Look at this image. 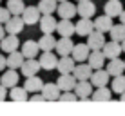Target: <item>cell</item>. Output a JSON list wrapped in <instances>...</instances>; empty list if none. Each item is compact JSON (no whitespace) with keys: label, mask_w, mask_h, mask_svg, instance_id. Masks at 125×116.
I'll use <instances>...</instances> for the list:
<instances>
[{"label":"cell","mask_w":125,"mask_h":116,"mask_svg":"<svg viewBox=\"0 0 125 116\" xmlns=\"http://www.w3.org/2000/svg\"><path fill=\"white\" fill-rule=\"evenodd\" d=\"M122 47H123V53H125V40L122 42Z\"/></svg>","instance_id":"44"},{"label":"cell","mask_w":125,"mask_h":116,"mask_svg":"<svg viewBox=\"0 0 125 116\" xmlns=\"http://www.w3.org/2000/svg\"><path fill=\"white\" fill-rule=\"evenodd\" d=\"M24 62H25V56L22 51H13L7 54V67H11V69H20Z\"/></svg>","instance_id":"24"},{"label":"cell","mask_w":125,"mask_h":116,"mask_svg":"<svg viewBox=\"0 0 125 116\" xmlns=\"http://www.w3.org/2000/svg\"><path fill=\"white\" fill-rule=\"evenodd\" d=\"M40 69H42L40 60H36V58H25V62L22 63V67H20V71H22V74L25 78H27V76H34Z\"/></svg>","instance_id":"6"},{"label":"cell","mask_w":125,"mask_h":116,"mask_svg":"<svg viewBox=\"0 0 125 116\" xmlns=\"http://www.w3.org/2000/svg\"><path fill=\"white\" fill-rule=\"evenodd\" d=\"M42 94L45 96V100L53 102V100H60V94H62V89H60L58 84H53V82H49V84H44V87H42Z\"/></svg>","instance_id":"9"},{"label":"cell","mask_w":125,"mask_h":116,"mask_svg":"<svg viewBox=\"0 0 125 116\" xmlns=\"http://www.w3.org/2000/svg\"><path fill=\"white\" fill-rule=\"evenodd\" d=\"M118 18H120V22H122V24H125V11H122V15H120Z\"/></svg>","instance_id":"42"},{"label":"cell","mask_w":125,"mask_h":116,"mask_svg":"<svg viewBox=\"0 0 125 116\" xmlns=\"http://www.w3.org/2000/svg\"><path fill=\"white\" fill-rule=\"evenodd\" d=\"M11 16H13V15H11V11L7 9V7H2V6H0V24H6Z\"/></svg>","instance_id":"37"},{"label":"cell","mask_w":125,"mask_h":116,"mask_svg":"<svg viewBox=\"0 0 125 116\" xmlns=\"http://www.w3.org/2000/svg\"><path fill=\"white\" fill-rule=\"evenodd\" d=\"M93 31H94V20L80 18V22L76 24V35L78 36H89Z\"/></svg>","instance_id":"19"},{"label":"cell","mask_w":125,"mask_h":116,"mask_svg":"<svg viewBox=\"0 0 125 116\" xmlns=\"http://www.w3.org/2000/svg\"><path fill=\"white\" fill-rule=\"evenodd\" d=\"M27 89L25 87H18V85H15V87H11L9 91V98L11 100H16V102H25L27 100Z\"/></svg>","instance_id":"32"},{"label":"cell","mask_w":125,"mask_h":116,"mask_svg":"<svg viewBox=\"0 0 125 116\" xmlns=\"http://www.w3.org/2000/svg\"><path fill=\"white\" fill-rule=\"evenodd\" d=\"M93 73H94V69L89 65V62H87V63H85V62H78V65L74 67L73 74H74L78 80H91Z\"/></svg>","instance_id":"15"},{"label":"cell","mask_w":125,"mask_h":116,"mask_svg":"<svg viewBox=\"0 0 125 116\" xmlns=\"http://www.w3.org/2000/svg\"><path fill=\"white\" fill-rule=\"evenodd\" d=\"M76 7H78V15L82 18H93L94 13H96V6L91 0H80Z\"/></svg>","instance_id":"13"},{"label":"cell","mask_w":125,"mask_h":116,"mask_svg":"<svg viewBox=\"0 0 125 116\" xmlns=\"http://www.w3.org/2000/svg\"><path fill=\"white\" fill-rule=\"evenodd\" d=\"M113 16L109 15H102L98 18H94V29L96 31H102V33H109L113 29Z\"/></svg>","instance_id":"20"},{"label":"cell","mask_w":125,"mask_h":116,"mask_svg":"<svg viewBox=\"0 0 125 116\" xmlns=\"http://www.w3.org/2000/svg\"><path fill=\"white\" fill-rule=\"evenodd\" d=\"M111 89H113V93H116V94L125 93V74L113 76V84H111Z\"/></svg>","instance_id":"34"},{"label":"cell","mask_w":125,"mask_h":116,"mask_svg":"<svg viewBox=\"0 0 125 116\" xmlns=\"http://www.w3.org/2000/svg\"><path fill=\"white\" fill-rule=\"evenodd\" d=\"M103 11H105V15H109V16H120L122 15V11H123V6H122V2L120 0H109V2L105 4V7H103Z\"/></svg>","instance_id":"29"},{"label":"cell","mask_w":125,"mask_h":116,"mask_svg":"<svg viewBox=\"0 0 125 116\" xmlns=\"http://www.w3.org/2000/svg\"><path fill=\"white\" fill-rule=\"evenodd\" d=\"M29 100H31V102H44L45 96H44V94H38V93H33V96L29 98Z\"/></svg>","instance_id":"38"},{"label":"cell","mask_w":125,"mask_h":116,"mask_svg":"<svg viewBox=\"0 0 125 116\" xmlns=\"http://www.w3.org/2000/svg\"><path fill=\"white\" fill-rule=\"evenodd\" d=\"M74 67H76V60L67 54V56H62L58 60V67L56 69L60 71V74H69V73L74 71Z\"/></svg>","instance_id":"23"},{"label":"cell","mask_w":125,"mask_h":116,"mask_svg":"<svg viewBox=\"0 0 125 116\" xmlns=\"http://www.w3.org/2000/svg\"><path fill=\"white\" fill-rule=\"evenodd\" d=\"M103 54L107 56V60H113V58H118L120 54L123 53V47H122V42H116L111 38V42H105L103 45Z\"/></svg>","instance_id":"2"},{"label":"cell","mask_w":125,"mask_h":116,"mask_svg":"<svg viewBox=\"0 0 125 116\" xmlns=\"http://www.w3.org/2000/svg\"><path fill=\"white\" fill-rule=\"evenodd\" d=\"M109 35H111V38L113 40H116V42H123L125 40V24H116V25H113V29L109 31Z\"/></svg>","instance_id":"33"},{"label":"cell","mask_w":125,"mask_h":116,"mask_svg":"<svg viewBox=\"0 0 125 116\" xmlns=\"http://www.w3.org/2000/svg\"><path fill=\"white\" fill-rule=\"evenodd\" d=\"M22 18H24L25 25L38 24V22H40V18H42V11L38 9V6H29V7H25V9H24Z\"/></svg>","instance_id":"4"},{"label":"cell","mask_w":125,"mask_h":116,"mask_svg":"<svg viewBox=\"0 0 125 116\" xmlns=\"http://www.w3.org/2000/svg\"><path fill=\"white\" fill-rule=\"evenodd\" d=\"M105 69L111 73V76L123 74V71H125V60H120V58H113V60H109V63H107Z\"/></svg>","instance_id":"25"},{"label":"cell","mask_w":125,"mask_h":116,"mask_svg":"<svg viewBox=\"0 0 125 116\" xmlns=\"http://www.w3.org/2000/svg\"><path fill=\"white\" fill-rule=\"evenodd\" d=\"M91 47L89 44H76L74 49H73V58L76 60V62H85V60L89 58V54H91Z\"/></svg>","instance_id":"22"},{"label":"cell","mask_w":125,"mask_h":116,"mask_svg":"<svg viewBox=\"0 0 125 116\" xmlns=\"http://www.w3.org/2000/svg\"><path fill=\"white\" fill-rule=\"evenodd\" d=\"M18 45H20V40H18V35H9L7 33V36H4L2 40H0V49L4 51V53H13V51H18Z\"/></svg>","instance_id":"5"},{"label":"cell","mask_w":125,"mask_h":116,"mask_svg":"<svg viewBox=\"0 0 125 116\" xmlns=\"http://www.w3.org/2000/svg\"><path fill=\"white\" fill-rule=\"evenodd\" d=\"M73 49H74V44H73L71 36H60L56 40V53L60 54V56L73 54Z\"/></svg>","instance_id":"7"},{"label":"cell","mask_w":125,"mask_h":116,"mask_svg":"<svg viewBox=\"0 0 125 116\" xmlns=\"http://www.w3.org/2000/svg\"><path fill=\"white\" fill-rule=\"evenodd\" d=\"M24 87L27 89L29 93H42V87H44V82L40 80V76H27L25 78V84Z\"/></svg>","instance_id":"26"},{"label":"cell","mask_w":125,"mask_h":116,"mask_svg":"<svg viewBox=\"0 0 125 116\" xmlns=\"http://www.w3.org/2000/svg\"><path fill=\"white\" fill-rule=\"evenodd\" d=\"M7 9L11 11V15H22L25 9L24 0H7Z\"/></svg>","instance_id":"35"},{"label":"cell","mask_w":125,"mask_h":116,"mask_svg":"<svg viewBox=\"0 0 125 116\" xmlns=\"http://www.w3.org/2000/svg\"><path fill=\"white\" fill-rule=\"evenodd\" d=\"M4 25H6V31L9 33V35H20L22 29H24V25H25V22L22 18V15H13Z\"/></svg>","instance_id":"1"},{"label":"cell","mask_w":125,"mask_h":116,"mask_svg":"<svg viewBox=\"0 0 125 116\" xmlns=\"http://www.w3.org/2000/svg\"><path fill=\"white\" fill-rule=\"evenodd\" d=\"M38 9L42 11V15H53L58 9V0H40Z\"/></svg>","instance_id":"30"},{"label":"cell","mask_w":125,"mask_h":116,"mask_svg":"<svg viewBox=\"0 0 125 116\" xmlns=\"http://www.w3.org/2000/svg\"><path fill=\"white\" fill-rule=\"evenodd\" d=\"M6 33H7V31H6V25H4V24H0V40H2V38L6 36Z\"/></svg>","instance_id":"41"},{"label":"cell","mask_w":125,"mask_h":116,"mask_svg":"<svg viewBox=\"0 0 125 116\" xmlns=\"http://www.w3.org/2000/svg\"><path fill=\"white\" fill-rule=\"evenodd\" d=\"M7 67V56H2L0 54V71H4Z\"/></svg>","instance_id":"40"},{"label":"cell","mask_w":125,"mask_h":116,"mask_svg":"<svg viewBox=\"0 0 125 116\" xmlns=\"http://www.w3.org/2000/svg\"><path fill=\"white\" fill-rule=\"evenodd\" d=\"M93 82L91 80H78V84H76V87H74V93L78 94V98L80 100H87V98H91L93 96Z\"/></svg>","instance_id":"3"},{"label":"cell","mask_w":125,"mask_h":116,"mask_svg":"<svg viewBox=\"0 0 125 116\" xmlns=\"http://www.w3.org/2000/svg\"><path fill=\"white\" fill-rule=\"evenodd\" d=\"M120 100H122V102H125V93H122V94H120Z\"/></svg>","instance_id":"43"},{"label":"cell","mask_w":125,"mask_h":116,"mask_svg":"<svg viewBox=\"0 0 125 116\" xmlns=\"http://www.w3.org/2000/svg\"><path fill=\"white\" fill-rule=\"evenodd\" d=\"M0 84H4L7 89L15 87V85L18 84V73H16V69H11V67H9V71H6V73L2 74Z\"/></svg>","instance_id":"28"},{"label":"cell","mask_w":125,"mask_h":116,"mask_svg":"<svg viewBox=\"0 0 125 116\" xmlns=\"http://www.w3.org/2000/svg\"><path fill=\"white\" fill-rule=\"evenodd\" d=\"M42 51H53L56 49V38L53 36V33H42V38L38 40Z\"/></svg>","instance_id":"27"},{"label":"cell","mask_w":125,"mask_h":116,"mask_svg":"<svg viewBox=\"0 0 125 116\" xmlns=\"http://www.w3.org/2000/svg\"><path fill=\"white\" fill-rule=\"evenodd\" d=\"M56 31L60 36H73V33H76V24H73L71 18H62L58 22Z\"/></svg>","instance_id":"21"},{"label":"cell","mask_w":125,"mask_h":116,"mask_svg":"<svg viewBox=\"0 0 125 116\" xmlns=\"http://www.w3.org/2000/svg\"><path fill=\"white\" fill-rule=\"evenodd\" d=\"M111 94H113V89H107L103 85V87H96V91L93 93L91 98L94 102H107V100H111Z\"/></svg>","instance_id":"31"},{"label":"cell","mask_w":125,"mask_h":116,"mask_svg":"<svg viewBox=\"0 0 125 116\" xmlns=\"http://www.w3.org/2000/svg\"><path fill=\"white\" fill-rule=\"evenodd\" d=\"M76 2H80V0H76Z\"/></svg>","instance_id":"46"},{"label":"cell","mask_w":125,"mask_h":116,"mask_svg":"<svg viewBox=\"0 0 125 116\" xmlns=\"http://www.w3.org/2000/svg\"><path fill=\"white\" fill-rule=\"evenodd\" d=\"M38 60H40L42 69H45V71H53V69L58 67V58H56V54H54L53 51H44V54Z\"/></svg>","instance_id":"8"},{"label":"cell","mask_w":125,"mask_h":116,"mask_svg":"<svg viewBox=\"0 0 125 116\" xmlns=\"http://www.w3.org/2000/svg\"><path fill=\"white\" fill-rule=\"evenodd\" d=\"M105 60H107V56L103 54L102 49H94V51H91L87 62H89V65H91L93 69H102V67L105 65Z\"/></svg>","instance_id":"14"},{"label":"cell","mask_w":125,"mask_h":116,"mask_svg":"<svg viewBox=\"0 0 125 116\" xmlns=\"http://www.w3.org/2000/svg\"><path fill=\"white\" fill-rule=\"evenodd\" d=\"M58 2H65V0H58Z\"/></svg>","instance_id":"45"},{"label":"cell","mask_w":125,"mask_h":116,"mask_svg":"<svg viewBox=\"0 0 125 116\" xmlns=\"http://www.w3.org/2000/svg\"><path fill=\"white\" fill-rule=\"evenodd\" d=\"M38 24H40V31L42 33H54L56 27H58V22H56V18H54L53 15H44Z\"/></svg>","instance_id":"18"},{"label":"cell","mask_w":125,"mask_h":116,"mask_svg":"<svg viewBox=\"0 0 125 116\" xmlns=\"http://www.w3.org/2000/svg\"><path fill=\"white\" fill-rule=\"evenodd\" d=\"M109 78H111V73L102 67V69H94L93 76H91V82H93L94 87H103V85L109 84Z\"/></svg>","instance_id":"11"},{"label":"cell","mask_w":125,"mask_h":116,"mask_svg":"<svg viewBox=\"0 0 125 116\" xmlns=\"http://www.w3.org/2000/svg\"><path fill=\"white\" fill-rule=\"evenodd\" d=\"M6 96H7V87L4 84H0V102L6 100Z\"/></svg>","instance_id":"39"},{"label":"cell","mask_w":125,"mask_h":116,"mask_svg":"<svg viewBox=\"0 0 125 116\" xmlns=\"http://www.w3.org/2000/svg\"><path fill=\"white\" fill-rule=\"evenodd\" d=\"M78 100V94L74 91H62L60 94V102H76Z\"/></svg>","instance_id":"36"},{"label":"cell","mask_w":125,"mask_h":116,"mask_svg":"<svg viewBox=\"0 0 125 116\" xmlns=\"http://www.w3.org/2000/svg\"><path fill=\"white\" fill-rule=\"evenodd\" d=\"M74 15H78V7H76L73 2L65 0V2L58 4V16L60 18H73Z\"/></svg>","instance_id":"12"},{"label":"cell","mask_w":125,"mask_h":116,"mask_svg":"<svg viewBox=\"0 0 125 116\" xmlns=\"http://www.w3.org/2000/svg\"><path fill=\"white\" fill-rule=\"evenodd\" d=\"M40 44H38V40H27L22 44V53L25 58H36L38 53H40Z\"/></svg>","instance_id":"17"},{"label":"cell","mask_w":125,"mask_h":116,"mask_svg":"<svg viewBox=\"0 0 125 116\" xmlns=\"http://www.w3.org/2000/svg\"><path fill=\"white\" fill-rule=\"evenodd\" d=\"M56 84L60 85L62 91H74L76 84H78V78H76L73 73H69V74H60Z\"/></svg>","instance_id":"10"},{"label":"cell","mask_w":125,"mask_h":116,"mask_svg":"<svg viewBox=\"0 0 125 116\" xmlns=\"http://www.w3.org/2000/svg\"><path fill=\"white\" fill-rule=\"evenodd\" d=\"M105 33H102V31H94L91 33V35L87 36V44H89V47L94 51V49H103V45H105Z\"/></svg>","instance_id":"16"}]
</instances>
